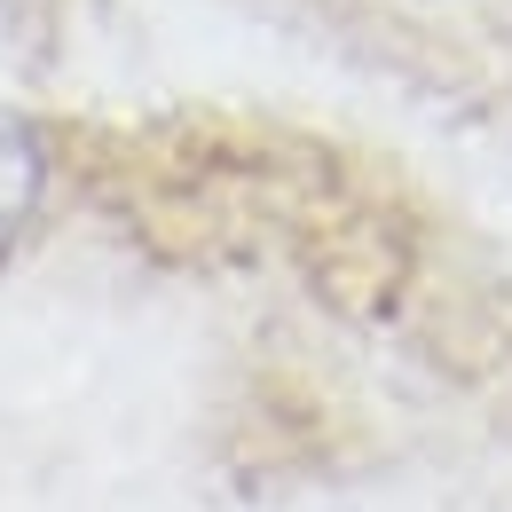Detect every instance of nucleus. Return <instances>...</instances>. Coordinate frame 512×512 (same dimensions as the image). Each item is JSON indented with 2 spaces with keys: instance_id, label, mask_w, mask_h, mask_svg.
I'll use <instances>...</instances> for the list:
<instances>
[{
  "instance_id": "f257e3e1",
  "label": "nucleus",
  "mask_w": 512,
  "mask_h": 512,
  "mask_svg": "<svg viewBox=\"0 0 512 512\" xmlns=\"http://www.w3.org/2000/svg\"><path fill=\"white\" fill-rule=\"evenodd\" d=\"M32 205H40V134L0 111V253L16 245V229L32 221Z\"/></svg>"
}]
</instances>
